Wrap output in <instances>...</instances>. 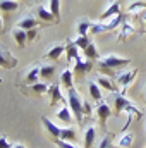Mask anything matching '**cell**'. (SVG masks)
Segmentation results:
<instances>
[{
	"label": "cell",
	"instance_id": "cell-1",
	"mask_svg": "<svg viewBox=\"0 0 146 148\" xmlns=\"http://www.w3.org/2000/svg\"><path fill=\"white\" fill-rule=\"evenodd\" d=\"M129 62H131L129 59L119 57V55H113V53H112V55H105V57L100 59L98 69L103 74H107V76H113V74H115V69H120V67L127 66Z\"/></svg>",
	"mask_w": 146,
	"mask_h": 148
},
{
	"label": "cell",
	"instance_id": "cell-2",
	"mask_svg": "<svg viewBox=\"0 0 146 148\" xmlns=\"http://www.w3.org/2000/svg\"><path fill=\"white\" fill-rule=\"evenodd\" d=\"M83 98H81V95L71 88V90H67V103H69V109L72 110V115L76 117V121L79 122V124H83V121H84V112H83Z\"/></svg>",
	"mask_w": 146,
	"mask_h": 148
},
{
	"label": "cell",
	"instance_id": "cell-3",
	"mask_svg": "<svg viewBox=\"0 0 146 148\" xmlns=\"http://www.w3.org/2000/svg\"><path fill=\"white\" fill-rule=\"evenodd\" d=\"M76 64H74V76L77 77V79H83L86 74L89 73V69L93 67V60H89V59H86L84 55H79L76 60H74Z\"/></svg>",
	"mask_w": 146,
	"mask_h": 148
},
{
	"label": "cell",
	"instance_id": "cell-4",
	"mask_svg": "<svg viewBox=\"0 0 146 148\" xmlns=\"http://www.w3.org/2000/svg\"><path fill=\"white\" fill-rule=\"evenodd\" d=\"M117 14H120V3L117 0H113L108 5V9H105V12H102V16L98 17L100 23H105V21H110L112 17H115Z\"/></svg>",
	"mask_w": 146,
	"mask_h": 148
},
{
	"label": "cell",
	"instance_id": "cell-5",
	"mask_svg": "<svg viewBox=\"0 0 146 148\" xmlns=\"http://www.w3.org/2000/svg\"><path fill=\"white\" fill-rule=\"evenodd\" d=\"M96 115H98L100 126L105 129V127H107V119L112 115V109H110L107 103H98V107H96Z\"/></svg>",
	"mask_w": 146,
	"mask_h": 148
},
{
	"label": "cell",
	"instance_id": "cell-6",
	"mask_svg": "<svg viewBox=\"0 0 146 148\" xmlns=\"http://www.w3.org/2000/svg\"><path fill=\"white\" fill-rule=\"evenodd\" d=\"M48 97H50V107H53V105H57L59 102H65V97L60 93V88H59V84H52V86H48Z\"/></svg>",
	"mask_w": 146,
	"mask_h": 148
},
{
	"label": "cell",
	"instance_id": "cell-7",
	"mask_svg": "<svg viewBox=\"0 0 146 148\" xmlns=\"http://www.w3.org/2000/svg\"><path fill=\"white\" fill-rule=\"evenodd\" d=\"M41 124L45 126V129H46V133L53 138V140H59L60 138V133H62V129L57 126V124H53L50 119H46V117H41Z\"/></svg>",
	"mask_w": 146,
	"mask_h": 148
},
{
	"label": "cell",
	"instance_id": "cell-8",
	"mask_svg": "<svg viewBox=\"0 0 146 148\" xmlns=\"http://www.w3.org/2000/svg\"><path fill=\"white\" fill-rule=\"evenodd\" d=\"M17 66V59L9 53V52H0V67H5V69H14Z\"/></svg>",
	"mask_w": 146,
	"mask_h": 148
},
{
	"label": "cell",
	"instance_id": "cell-9",
	"mask_svg": "<svg viewBox=\"0 0 146 148\" xmlns=\"http://www.w3.org/2000/svg\"><path fill=\"white\" fill-rule=\"evenodd\" d=\"M136 74H138V69H131V71H124V73H120L117 76V81H119V84L120 86H129L132 81H134V77H136Z\"/></svg>",
	"mask_w": 146,
	"mask_h": 148
},
{
	"label": "cell",
	"instance_id": "cell-10",
	"mask_svg": "<svg viewBox=\"0 0 146 148\" xmlns=\"http://www.w3.org/2000/svg\"><path fill=\"white\" fill-rule=\"evenodd\" d=\"M24 91H26L28 95H33V97H41V95H45V93L48 91V86L40 81V83H35V84H29Z\"/></svg>",
	"mask_w": 146,
	"mask_h": 148
},
{
	"label": "cell",
	"instance_id": "cell-11",
	"mask_svg": "<svg viewBox=\"0 0 146 148\" xmlns=\"http://www.w3.org/2000/svg\"><path fill=\"white\" fill-rule=\"evenodd\" d=\"M12 38L16 40L17 47H21V48H24L28 45V35H26V31L21 29V28H17V26L12 29Z\"/></svg>",
	"mask_w": 146,
	"mask_h": 148
},
{
	"label": "cell",
	"instance_id": "cell-12",
	"mask_svg": "<svg viewBox=\"0 0 146 148\" xmlns=\"http://www.w3.org/2000/svg\"><path fill=\"white\" fill-rule=\"evenodd\" d=\"M113 105H115V109H113V115H119L122 110H126L129 105H131V102L124 97V95H115V102H113Z\"/></svg>",
	"mask_w": 146,
	"mask_h": 148
},
{
	"label": "cell",
	"instance_id": "cell-13",
	"mask_svg": "<svg viewBox=\"0 0 146 148\" xmlns=\"http://www.w3.org/2000/svg\"><path fill=\"white\" fill-rule=\"evenodd\" d=\"M38 26V17H33V16H26V17H21V21L17 23V28L28 31V29H33Z\"/></svg>",
	"mask_w": 146,
	"mask_h": 148
},
{
	"label": "cell",
	"instance_id": "cell-14",
	"mask_svg": "<svg viewBox=\"0 0 146 148\" xmlns=\"http://www.w3.org/2000/svg\"><path fill=\"white\" fill-rule=\"evenodd\" d=\"M65 48H67L65 45H53V47L46 52V55H45V57H46V59H52V60H59V59H60V55L65 52Z\"/></svg>",
	"mask_w": 146,
	"mask_h": 148
},
{
	"label": "cell",
	"instance_id": "cell-15",
	"mask_svg": "<svg viewBox=\"0 0 146 148\" xmlns=\"http://www.w3.org/2000/svg\"><path fill=\"white\" fill-rule=\"evenodd\" d=\"M91 21L89 19H86V17H83V19H79V23H77V35L79 36H88L89 35V29H91Z\"/></svg>",
	"mask_w": 146,
	"mask_h": 148
},
{
	"label": "cell",
	"instance_id": "cell-16",
	"mask_svg": "<svg viewBox=\"0 0 146 148\" xmlns=\"http://www.w3.org/2000/svg\"><path fill=\"white\" fill-rule=\"evenodd\" d=\"M65 47H67V48H65V60H67V62L76 60V59L79 57V48L74 45V41H69Z\"/></svg>",
	"mask_w": 146,
	"mask_h": 148
},
{
	"label": "cell",
	"instance_id": "cell-17",
	"mask_svg": "<svg viewBox=\"0 0 146 148\" xmlns=\"http://www.w3.org/2000/svg\"><path fill=\"white\" fill-rule=\"evenodd\" d=\"M146 10V2L145 0H134V2H131L129 3V7H127V14H139V12H143Z\"/></svg>",
	"mask_w": 146,
	"mask_h": 148
},
{
	"label": "cell",
	"instance_id": "cell-18",
	"mask_svg": "<svg viewBox=\"0 0 146 148\" xmlns=\"http://www.w3.org/2000/svg\"><path fill=\"white\" fill-rule=\"evenodd\" d=\"M55 74V66H50V64H45V66H40V77L43 81H50Z\"/></svg>",
	"mask_w": 146,
	"mask_h": 148
},
{
	"label": "cell",
	"instance_id": "cell-19",
	"mask_svg": "<svg viewBox=\"0 0 146 148\" xmlns=\"http://www.w3.org/2000/svg\"><path fill=\"white\" fill-rule=\"evenodd\" d=\"M132 33H134V26L126 19V21L120 24V29H119V40H126L129 35H132Z\"/></svg>",
	"mask_w": 146,
	"mask_h": 148
},
{
	"label": "cell",
	"instance_id": "cell-20",
	"mask_svg": "<svg viewBox=\"0 0 146 148\" xmlns=\"http://www.w3.org/2000/svg\"><path fill=\"white\" fill-rule=\"evenodd\" d=\"M36 17H38V19H41V21H45V23H52V21H55L53 14H52L50 10H46L43 5H38V9H36Z\"/></svg>",
	"mask_w": 146,
	"mask_h": 148
},
{
	"label": "cell",
	"instance_id": "cell-21",
	"mask_svg": "<svg viewBox=\"0 0 146 148\" xmlns=\"http://www.w3.org/2000/svg\"><path fill=\"white\" fill-rule=\"evenodd\" d=\"M83 52H84V57H86V59H89V60H98V59H100L98 48H96V45H95L93 41H91V43H89Z\"/></svg>",
	"mask_w": 146,
	"mask_h": 148
},
{
	"label": "cell",
	"instance_id": "cell-22",
	"mask_svg": "<svg viewBox=\"0 0 146 148\" xmlns=\"http://www.w3.org/2000/svg\"><path fill=\"white\" fill-rule=\"evenodd\" d=\"M38 77H40V67H31L24 76V84H35L38 83Z\"/></svg>",
	"mask_w": 146,
	"mask_h": 148
},
{
	"label": "cell",
	"instance_id": "cell-23",
	"mask_svg": "<svg viewBox=\"0 0 146 148\" xmlns=\"http://www.w3.org/2000/svg\"><path fill=\"white\" fill-rule=\"evenodd\" d=\"M95 138H96V129L91 126V127H88L86 133H84V148H93Z\"/></svg>",
	"mask_w": 146,
	"mask_h": 148
},
{
	"label": "cell",
	"instance_id": "cell-24",
	"mask_svg": "<svg viewBox=\"0 0 146 148\" xmlns=\"http://www.w3.org/2000/svg\"><path fill=\"white\" fill-rule=\"evenodd\" d=\"M124 21H126V14H122V12H120V14H117L115 17H112V19H110L108 23H105V24H107V31H113V29H115L117 26H120Z\"/></svg>",
	"mask_w": 146,
	"mask_h": 148
},
{
	"label": "cell",
	"instance_id": "cell-25",
	"mask_svg": "<svg viewBox=\"0 0 146 148\" xmlns=\"http://www.w3.org/2000/svg\"><path fill=\"white\" fill-rule=\"evenodd\" d=\"M19 9L17 0H0V10L3 12H14Z\"/></svg>",
	"mask_w": 146,
	"mask_h": 148
},
{
	"label": "cell",
	"instance_id": "cell-26",
	"mask_svg": "<svg viewBox=\"0 0 146 148\" xmlns=\"http://www.w3.org/2000/svg\"><path fill=\"white\" fill-rule=\"evenodd\" d=\"M57 117H59V121H62V122H65V124H71V121H72V110L64 105L60 110L57 112Z\"/></svg>",
	"mask_w": 146,
	"mask_h": 148
},
{
	"label": "cell",
	"instance_id": "cell-27",
	"mask_svg": "<svg viewBox=\"0 0 146 148\" xmlns=\"http://www.w3.org/2000/svg\"><path fill=\"white\" fill-rule=\"evenodd\" d=\"M72 76H74V73H72V71H69V69H64L62 74H60V83H62L67 90L74 88V86H72Z\"/></svg>",
	"mask_w": 146,
	"mask_h": 148
},
{
	"label": "cell",
	"instance_id": "cell-28",
	"mask_svg": "<svg viewBox=\"0 0 146 148\" xmlns=\"http://www.w3.org/2000/svg\"><path fill=\"white\" fill-rule=\"evenodd\" d=\"M89 95H91V98L95 100V102H98V103H102V91H100V84L98 83H89Z\"/></svg>",
	"mask_w": 146,
	"mask_h": 148
},
{
	"label": "cell",
	"instance_id": "cell-29",
	"mask_svg": "<svg viewBox=\"0 0 146 148\" xmlns=\"http://www.w3.org/2000/svg\"><path fill=\"white\" fill-rule=\"evenodd\" d=\"M48 5H50L48 10L55 17V23H59V19H60V0H48Z\"/></svg>",
	"mask_w": 146,
	"mask_h": 148
},
{
	"label": "cell",
	"instance_id": "cell-30",
	"mask_svg": "<svg viewBox=\"0 0 146 148\" xmlns=\"http://www.w3.org/2000/svg\"><path fill=\"white\" fill-rule=\"evenodd\" d=\"M60 140H64V141H76L77 140V134H76V129L74 127H64L62 129V133H60Z\"/></svg>",
	"mask_w": 146,
	"mask_h": 148
},
{
	"label": "cell",
	"instance_id": "cell-31",
	"mask_svg": "<svg viewBox=\"0 0 146 148\" xmlns=\"http://www.w3.org/2000/svg\"><path fill=\"white\" fill-rule=\"evenodd\" d=\"M96 83L100 84V88H103V90H107V91H115V90H117V88L113 86V83L110 81L108 77H105V76H98Z\"/></svg>",
	"mask_w": 146,
	"mask_h": 148
},
{
	"label": "cell",
	"instance_id": "cell-32",
	"mask_svg": "<svg viewBox=\"0 0 146 148\" xmlns=\"http://www.w3.org/2000/svg\"><path fill=\"white\" fill-rule=\"evenodd\" d=\"M132 141H134L132 133H124V134L119 138V147L120 148H129L131 145H132Z\"/></svg>",
	"mask_w": 146,
	"mask_h": 148
},
{
	"label": "cell",
	"instance_id": "cell-33",
	"mask_svg": "<svg viewBox=\"0 0 146 148\" xmlns=\"http://www.w3.org/2000/svg\"><path fill=\"white\" fill-rule=\"evenodd\" d=\"M72 41H74V45H76L77 48H81V50H84V48L91 43L89 36H79V35H77V38H76V40H72Z\"/></svg>",
	"mask_w": 146,
	"mask_h": 148
},
{
	"label": "cell",
	"instance_id": "cell-34",
	"mask_svg": "<svg viewBox=\"0 0 146 148\" xmlns=\"http://www.w3.org/2000/svg\"><path fill=\"white\" fill-rule=\"evenodd\" d=\"M107 31V24L105 23H93L91 24V29H89V33L91 35H98V33H105Z\"/></svg>",
	"mask_w": 146,
	"mask_h": 148
},
{
	"label": "cell",
	"instance_id": "cell-35",
	"mask_svg": "<svg viewBox=\"0 0 146 148\" xmlns=\"http://www.w3.org/2000/svg\"><path fill=\"white\" fill-rule=\"evenodd\" d=\"M38 31H40V28H33V29H28V31H26V35H28V43H29V41H33V40H35V38H36V35H38Z\"/></svg>",
	"mask_w": 146,
	"mask_h": 148
},
{
	"label": "cell",
	"instance_id": "cell-36",
	"mask_svg": "<svg viewBox=\"0 0 146 148\" xmlns=\"http://www.w3.org/2000/svg\"><path fill=\"white\" fill-rule=\"evenodd\" d=\"M55 143H57V147L59 148H77V147H74V145H71L69 141H64V140H55Z\"/></svg>",
	"mask_w": 146,
	"mask_h": 148
},
{
	"label": "cell",
	"instance_id": "cell-37",
	"mask_svg": "<svg viewBox=\"0 0 146 148\" xmlns=\"http://www.w3.org/2000/svg\"><path fill=\"white\" fill-rule=\"evenodd\" d=\"M110 145H112V136H110V134H107V136L102 140V143H100V148H108Z\"/></svg>",
	"mask_w": 146,
	"mask_h": 148
},
{
	"label": "cell",
	"instance_id": "cell-38",
	"mask_svg": "<svg viewBox=\"0 0 146 148\" xmlns=\"http://www.w3.org/2000/svg\"><path fill=\"white\" fill-rule=\"evenodd\" d=\"M83 112H84V117L91 115V105H89V102H83Z\"/></svg>",
	"mask_w": 146,
	"mask_h": 148
},
{
	"label": "cell",
	"instance_id": "cell-39",
	"mask_svg": "<svg viewBox=\"0 0 146 148\" xmlns=\"http://www.w3.org/2000/svg\"><path fill=\"white\" fill-rule=\"evenodd\" d=\"M0 148H12V147H10V143L7 141V138H5V136H0Z\"/></svg>",
	"mask_w": 146,
	"mask_h": 148
},
{
	"label": "cell",
	"instance_id": "cell-40",
	"mask_svg": "<svg viewBox=\"0 0 146 148\" xmlns=\"http://www.w3.org/2000/svg\"><path fill=\"white\" fill-rule=\"evenodd\" d=\"M3 31V19H2V16H0V33Z\"/></svg>",
	"mask_w": 146,
	"mask_h": 148
},
{
	"label": "cell",
	"instance_id": "cell-41",
	"mask_svg": "<svg viewBox=\"0 0 146 148\" xmlns=\"http://www.w3.org/2000/svg\"><path fill=\"white\" fill-rule=\"evenodd\" d=\"M12 148H26L24 145H21V143H16V145H12Z\"/></svg>",
	"mask_w": 146,
	"mask_h": 148
},
{
	"label": "cell",
	"instance_id": "cell-42",
	"mask_svg": "<svg viewBox=\"0 0 146 148\" xmlns=\"http://www.w3.org/2000/svg\"><path fill=\"white\" fill-rule=\"evenodd\" d=\"M108 148H117V147H113V145H110V147Z\"/></svg>",
	"mask_w": 146,
	"mask_h": 148
},
{
	"label": "cell",
	"instance_id": "cell-43",
	"mask_svg": "<svg viewBox=\"0 0 146 148\" xmlns=\"http://www.w3.org/2000/svg\"><path fill=\"white\" fill-rule=\"evenodd\" d=\"M145 24H146V17H145Z\"/></svg>",
	"mask_w": 146,
	"mask_h": 148
}]
</instances>
